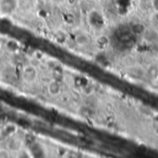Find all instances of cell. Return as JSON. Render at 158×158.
Here are the masks:
<instances>
[{
    "instance_id": "6da1fadb",
    "label": "cell",
    "mask_w": 158,
    "mask_h": 158,
    "mask_svg": "<svg viewBox=\"0 0 158 158\" xmlns=\"http://www.w3.org/2000/svg\"><path fill=\"white\" fill-rule=\"evenodd\" d=\"M19 6V0H0V10L6 15H10Z\"/></svg>"
},
{
    "instance_id": "7a4b0ae2",
    "label": "cell",
    "mask_w": 158,
    "mask_h": 158,
    "mask_svg": "<svg viewBox=\"0 0 158 158\" xmlns=\"http://www.w3.org/2000/svg\"><path fill=\"white\" fill-rule=\"evenodd\" d=\"M88 21L93 27H101L104 25V18L102 14L97 10H92L88 14Z\"/></svg>"
},
{
    "instance_id": "3957f363",
    "label": "cell",
    "mask_w": 158,
    "mask_h": 158,
    "mask_svg": "<svg viewBox=\"0 0 158 158\" xmlns=\"http://www.w3.org/2000/svg\"><path fill=\"white\" fill-rule=\"evenodd\" d=\"M36 76H37L36 69L33 67H31V66L27 67L26 69H24V70L22 72V78L27 82L34 81V80L36 79Z\"/></svg>"
},
{
    "instance_id": "277c9868",
    "label": "cell",
    "mask_w": 158,
    "mask_h": 158,
    "mask_svg": "<svg viewBox=\"0 0 158 158\" xmlns=\"http://www.w3.org/2000/svg\"><path fill=\"white\" fill-rule=\"evenodd\" d=\"M48 93L52 96H57L61 93V85L58 81H53L48 85Z\"/></svg>"
},
{
    "instance_id": "5b68a950",
    "label": "cell",
    "mask_w": 158,
    "mask_h": 158,
    "mask_svg": "<svg viewBox=\"0 0 158 158\" xmlns=\"http://www.w3.org/2000/svg\"><path fill=\"white\" fill-rule=\"evenodd\" d=\"M109 43H110V40H109V38L106 35H100L96 39V44H97V46L99 48H102V49L107 47L108 44H109Z\"/></svg>"
},
{
    "instance_id": "8992f818",
    "label": "cell",
    "mask_w": 158,
    "mask_h": 158,
    "mask_svg": "<svg viewBox=\"0 0 158 158\" xmlns=\"http://www.w3.org/2000/svg\"><path fill=\"white\" fill-rule=\"evenodd\" d=\"M139 7L143 12H148L153 8L152 0H139Z\"/></svg>"
},
{
    "instance_id": "52a82bcc",
    "label": "cell",
    "mask_w": 158,
    "mask_h": 158,
    "mask_svg": "<svg viewBox=\"0 0 158 158\" xmlns=\"http://www.w3.org/2000/svg\"><path fill=\"white\" fill-rule=\"evenodd\" d=\"M147 75L149 76L150 79L156 80L158 77V67L156 65H152L148 68L147 70Z\"/></svg>"
},
{
    "instance_id": "ba28073f",
    "label": "cell",
    "mask_w": 158,
    "mask_h": 158,
    "mask_svg": "<svg viewBox=\"0 0 158 158\" xmlns=\"http://www.w3.org/2000/svg\"><path fill=\"white\" fill-rule=\"evenodd\" d=\"M144 25L142 23H136L131 27V31L135 34H142L144 31Z\"/></svg>"
},
{
    "instance_id": "9c48e42d",
    "label": "cell",
    "mask_w": 158,
    "mask_h": 158,
    "mask_svg": "<svg viewBox=\"0 0 158 158\" xmlns=\"http://www.w3.org/2000/svg\"><path fill=\"white\" fill-rule=\"evenodd\" d=\"M76 42L79 45H86L89 43V38L85 34H80L76 37Z\"/></svg>"
},
{
    "instance_id": "30bf717a",
    "label": "cell",
    "mask_w": 158,
    "mask_h": 158,
    "mask_svg": "<svg viewBox=\"0 0 158 158\" xmlns=\"http://www.w3.org/2000/svg\"><path fill=\"white\" fill-rule=\"evenodd\" d=\"M7 146H8V149L16 151V150H19V149L20 143H19V141L17 140V139H12V140H10V141L8 142Z\"/></svg>"
},
{
    "instance_id": "8fae6325",
    "label": "cell",
    "mask_w": 158,
    "mask_h": 158,
    "mask_svg": "<svg viewBox=\"0 0 158 158\" xmlns=\"http://www.w3.org/2000/svg\"><path fill=\"white\" fill-rule=\"evenodd\" d=\"M151 22L156 28H158V12H155V14L152 16Z\"/></svg>"
},
{
    "instance_id": "7c38bea8",
    "label": "cell",
    "mask_w": 158,
    "mask_h": 158,
    "mask_svg": "<svg viewBox=\"0 0 158 158\" xmlns=\"http://www.w3.org/2000/svg\"><path fill=\"white\" fill-rule=\"evenodd\" d=\"M152 6L155 12H158V0H152Z\"/></svg>"
},
{
    "instance_id": "4fadbf2b",
    "label": "cell",
    "mask_w": 158,
    "mask_h": 158,
    "mask_svg": "<svg viewBox=\"0 0 158 158\" xmlns=\"http://www.w3.org/2000/svg\"><path fill=\"white\" fill-rule=\"evenodd\" d=\"M118 2H119V5L123 7L128 6L130 5V0H118Z\"/></svg>"
}]
</instances>
